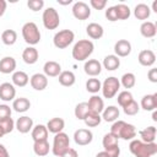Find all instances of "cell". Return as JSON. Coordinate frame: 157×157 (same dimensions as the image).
<instances>
[{"label": "cell", "instance_id": "obj_17", "mask_svg": "<svg viewBox=\"0 0 157 157\" xmlns=\"http://www.w3.org/2000/svg\"><path fill=\"white\" fill-rule=\"evenodd\" d=\"M137 60L142 66H152L156 61V54L150 49H144L139 53Z\"/></svg>", "mask_w": 157, "mask_h": 157}, {"label": "cell", "instance_id": "obj_47", "mask_svg": "<svg viewBox=\"0 0 157 157\" xmlns=\"http://www.w3.org/2000/svg\"><path fill=\"white\" fill-rule=\"evenodd\" d=\"M90 5L94 10H103L107 5V0H90Z\"/></svg>", "mask_w": 157, "mask_h": 157}, {"label": "cell", "instance_id": "obj_46", "mask_svg": "<svg viewBox=\"0 0 157 157\" xmlns=\"http://www.w3.org/2000/svg\"><path fill=\"white\" fill-rule=\"evenodd\" d=\"M105 18L110 22H114V21H118V16H117V11H115V7L114 6H110L105 10Z\"/></svg>", "mask_w": 157, "mask_h": 157}, {"label": "cell", "instance_id": "obj_24", "mask_svg": "<svg viewBox=\"0 0 157 157\" xmlns=\"http://www.w3.org/2000/svg\"><path fill=\"white\" fill-rule=\"evenodd\" d=\"M16 60L12 56H4L0 60V72L1 74H11L15 72Z\"/></svg>", "mask_w": 157, "mask_h": 157}, {"label": "cell", "instance_id": "obj_42", "mask_svg": "<svg viewBox=\"0 0 157 157\" xmlns=\"http://www.w3.org/2000/svg\"><path fill=\"white\" fill-rule=\"evenodd\" d=\"M123 110L126 115H136L140 110V104L132 99L130 103H128L125 107H123Z\"/></svg>", "mask_w": 157, "mask_h": 157}, {"label": "cell", "instance_id": "obj_13", "mask_svg": "<svg viewBox=\"0 0 157 157\" xmlns=\"http://www.w3.org/2000/svg\"><path fill=\"white\" fill-rule=\"evenodd\" d=\"M83 70H85L86 75H88L91 77H96L102 71V64L96 59H88L83 65Z\"/></svg>", "mask_w": 157, "mask_h": 157}, {"label": "cell", "instance_id": "obj_12", "mask_svg": "<svg viewBox=\"0 0 157 157\" xmlns=\"http://www.w3.org/2000/svg\"><path fill=\"white\" fill-rule=\"evenodd\" d=\"M29 83H31V86H32L33 90H36V91H43L48 86V77L44 74L37 72V74H34V75L31 76Z\"/></svg>", "mask_w": 157, "mask_h": 157}, {"label": "cell", "instance_id": "obj_28", "mask_svg": "<svg viewBox=\"0 0 157 157\" xmlns=\"http://www.w3.org/2000/svg\"><path fill=\"white\" fill-rule=\"evenodd\" d=\"M103 67L108 71H114L117 70L119 66H120V59L114 55V54H110V55H107L104 59H103V63H102Z\"/></svg>", "mask_w": 157, "mask_h": 157}, {"label": "cell", "instance_id": "obj_8", "mask_svg": "<svg viewBox=\"0 0 157 157\" xmlns=\"http://www.w3.org/2000/svg\"><path fill=\"white\" fill-rule=\"evenodd\" d=\"M42 21H43V26L47 29H56L60 23V17L54 7H48L43 11Z\"/></svg>", "mask_w": 157, "mask_h": 157}, {"label": "cell", "instance_id": "obj_35", "mask_svg": "<svg viewBox=\"0 0 157 157\" xmlns=\"http://www.w3.org/2000/svg\"><path fill=\"white\" fill-rule=\"evenodd\" d=\"M115 7V11H117V16H118V20H128L131 15V10L128 5L125 4H118V5H114Z\"/></svg>", "mask_w": 157, "mask_h": 157}, {"label": "cell", "instance_id": "obj_18", "mask_svg": "<svg viewBox=\"0 0 157 157\" xmlns=\"http://www.w3.org/2000/svg\"><path fill=\"white\" fill-rule=\"evenodd\" d=\"M140 107L144 110L147 112H152L156 110L157 108V93H152V94H146L141 98V103Z\"/></svg>", "mask_w": 157, "mask_h": 157}, {"label": "cell", "instance_id": "obj_29", "mask_svg": "<svg viewBox=\"0 0 157 157\" xmlns=\"http://www.w3.org/2000/svg\"><path fill=\"white\" fill-rule=\"evenodd\" d=\"M12 108L17 113H25V112H27L31 108V102L26 97L15 98L13 102H12Z\"/></svg>", "mask_w": 157, "mask_h": 157}, {"label": "cell", "instance_id": "obj_7", "mask_svg": "<svg viewBox=\"0 0 157 157\" xmlns=\"http://www.w3.org/2000/svg\"><path fill=\"white\" fill-rule=\"evenodd\" d=\"M119 88H120V81L114 76H109L103 81L101 91L104 98L110 99L118 93Z\"/></svg>", "mask_w": 157, "mask_h": 157}, {"label": "cell", "instance_id": "obj_1", "mask_svg": "<svg viewBox=\"0 0 157 157\" xmlns=\"http://www.w3.org/2000/svg\"><path fill=\"white\" fill-rule=\"evenodd\" d=\"M129 150L135 157H152L157 153V144H146L141 140L134 139L129 145Z\"/></svg>", "mask_w": 157, "mask_h": 157}, {"label": "cell", "instance_id": "obj_52", "mask_svg": "<svg viewBox=\"0 0 157 157\" xmlns=\"http://www.w3.org/2000/svg\"><path fill=\"white\" fill-rule=\"evenodd\" d=\"M6 6H7L6 1H5V0H0V17L5 13V11H6Z\"/></svg>", "mask_w": 157, "mask_h": 157}, {"label": "cell", "instance_id": "obj_53", "mask_svg": "<svg viewBox=\"0 0 157 157\" xmlns=\"http://www.w3.org/2000/svg\"><path fill=\"white\" fill-rule=\"evenodd\" d=\"M72 2V0H58L59 5H70Z\"/></svg>", "mask_w": 157, "mask_h": 157}, {"label": "cell", "instance_id": "obj_41", "mask_svg": "<svg viewBox=\"0 0 157 157\" xmlns=\"http://www.w3.org/2000/svg\"><path fill=\"white\" fill-rule=\"evenodd\" d=\"M102 145H103L104 150H105V148H108V147H112V146H117V145H119V139H118V137H115L113 134L108 132V134H105V135L103 136Z\"/></svg>", "mask_w": 157, "mask_h": 157}, {"label": "cell", "instance_id": "obj_22", "mask_svg": "<svg viewBox=\"0 0 157 157\" xmlns=\"http://www.w3.org/2000/svg\"><path fill=\"white\" fill-rule=\"evenodd\" d=\"M38 56H39L38 50H37L34 47H27V48H25L23 52H22V59H23V61H25L26 64H28V65L36 64L37 60H38Z\"/></svg>", "mask_w": 157, "mask_h": 157}, {"label": "cell", "instance_id": "obj_9", "mask_svg": "<svg viewBox=\"0 0 157 157\" xmlns=\"http://www.w3.org/2000/svg\"><path fill=\"white\" fill-rule=\"evenodd\" d=\"M72 15L76 20H80V21H85L87 20L90 16H91V9L90 6L83 2V1H76L74 5H72Z\"/></svg>", "mask_w": 157, "mask_h": 157}, {"label": "cell", "instance_id": "obj_57", "mask_svg": "<svg viewBox=\"0 0 157 157\" xmlns=\"http://www.w3.org/2000/svg\"><path fill=\"white\" fill-rule=\"evenodd\" d=\"M5 135V131H4V128L1 126V124H0V137H2Z\"/></svg>", "mask_w": 157, "mask_h": 157}, {"label": "cell", "instance_id": "obj_36", "mask_svg": "<svg viewBox=\"0 0 157 157\" xmlns=\"http://www.w3.org/2000/svg\"><path fill=\"white\" fill-rule=\"evenodd\" d=\"M101 88H102V82L98 78L91 77V78H88L86 81V90H87V92H90L92 94H96V93H98L101 91Z\"/></svg>", "mask_w": 157, "mask_h": 157}, {"label": "cell", "instance_id": "obj_56", "mask_svg": "<svg viewBox=\"0 0 157 157\" xmlns=\"http://www.w3.org/2000/svg\"><path fill=\"white\" fill-rule=\"evenodd\" d=\"M152 10H153L155 12H157V1H153V4H152Z\"/></svg>", "mask_w": 157, "mask_h": 157}, {"label": "cell", "instance_id": "obj_48", "mask_svg": "<svg viewBox=\"0 0 157 157\" xmlns=\"http://www.w3.org/2000/svg\"><path fill=\"white\" fill-rule=\"evenodd\" d=\"M104 151L107 152L108 157H119V155H120V147H119V145L108 147V148H105Z\"/></svg>", "mask_w": 157, "mask_h": 157}, {"label": "cell", "instance_id": "obj_39", "mask_svg": "<svg viewBox=\"0 0 157 157\" xmlns=\"http://www.w3.org/2000/svg\"><path fill=\"white\" fill-rule=\"evenodd\" d=\"M83 121H85L86 126H88V128H94V126H97V125L101 124L102 118H101V114H96V113L90 112V113L86 115V118L83 119Z\"/></svg>", "mask_w": 157, "mask_h": 157}, {"label": "cell", "instance_id": "obj_11", "mask_svg": "<svg viewBox=\"0 0 157 157\" xmlns=\"http://www.w3.org/2000/svg\"><path fill=\"white\" fill-rule=\"evenodd\" d=\"M16 96V88L12 83L10 82H4L0 85V99L4 102H10L13 101Z\"/></svg>", "mask_w": 157, "mask_h": 157}, {"label": "cell", "instance_id": "obj_45", "mask_svg": "<svg viewBox=\"0 0 157 157\" xmlns=\"http://www.w3.org/2000/svg\"><path fill=\"white\" fill-rule=\"evenodd\" d=\"M0 124H1V126L4 128L5 134H10V132L15 129V121L12 120V118H7V119H5L4 121H1Z\"/></svg>", "mask_w": 157, "mask_h": 157}, {"label": "cell", "instance_id": "obj_19", "mask_svg": "<svg viewBox=\"0 0 157 157\" xmlns=\"http://www.w3.org/2000/svg\"><path fill=\"white\" fill-rule=\"evenodd\" d=\"M87 105H88L90 112L96 113V114H101V113L103 112V109H104V101H103V98H101L99 96L93 94V96L88 99Z\"/></svg>", "mask_w": 157, "mask_h": 157}, {"label": "cell", "instance_id": "obj_54", "mask_svg": "<svg viewBox=\"0 0 157 157\" xmlns=\"http://www.w3.org/2000/svg\"><path fill=\"white\" fill-rule=\"evenodd\" d=\"M96 157H108V155H107L105 151H102V152H98V153L96 155Z\"/></svg>", "mask_w": 157, "mask_h": 157}, {"label": "cell", "instance_id": "obj_40", "mask_svg": "<svg viewBox=\"0 0 157 157\" xmlns=\"http://www.w3.org/2000/svg\"><path fill=\"white\" fill-rule=\"evenodd\" d=\"M134 98H132V94H131V92L130 91H121L119 94H118V98H117V102H118V104L123 108V107H125L128 103H130L131 101H132Z\"/></svg>", "mask_w": 157, "mask_h": 157}, {"label": "cell", "instance_id": "obj_27", "mask_svg": "<svg viewBox=\"0 0 157 157\" xmlns=\"http://www.w3.org/2000/svg\"><path fill=\"white\" fill-rule=\"evenodd\" d=\"M58 80H59V83L64 87H71L75 82H76V76L72 71H69V70H65V71H61L60 75L58 76Z\"/></svg>", "mask_w": 157, "mask_h": 157}, {"label": "cell", "instance_id": "obj_44", "mask_svg": "<svg viewBox=\"0 0 157 157\" xmlns=\"http://www.w3.org/2000/svg\"><path fill=\"white\" fill-rule=\"evenodd\" d=\"M11 108L7 104H0V123L4 121L7 118H11Z\"/></svg>", "mask_w": 157, "mask_h": 157}, {"label": "cell", "instance_id": "obj_34", "mask_svg": "<svg viewBox=\"0 0 157 157\" xmlns=\"http://www.w3.org/2000/svg\"><path fill=\"white\" fill-rule=\"evenodd\" d=\"M1 40L5 45H13L17 40V33L13 29H5L1 33Z\"/></svg>", "mask_w": 157, "mask_h": 157}, {"label": "cell", "instance_id": "obj_50", "mask_svg": "<svg viewBox=\"0 0 157 157\" xmlns=\"http://www.w3.org/2000/svg\"><path fill=\"white\" fill-rule=\"evenodd\" d=\"M60 157H78V153H77V151L75 150V148H69V150H66Z\"/></svg>", "mask_w": 157, "mask_h": 157}, {"label": "cell", "instance_id": "obj_4", "mask_svg": "<svg viewBox=\"0 0 157 157\" xmlns=\"http://www.w3.org/2000/svg\"><path fill=\"white\" fill-rule=\"evenodd\" d=\"M22 37L29 47H33L40 40V32L38 26L34 22H26L22 26Z\"/></svg>", "mask_w": 157, "mask_h": 157}, {"label": "cell", "instance_id": "obj_51", "mask_svg": "<svg viewBox=\"0 0 157 157\" xmlns=\"http://www.w3.org/2000/svg\"><path fill=\"white\" fill-rule=\"evenodd\" d=\"M0 157H10L7 148L2 144H0Z\"/></svg>", "mask_w": 157, "mask_h": 157}, {"label": "cell", "instance_id": "obj_37", "mask_svg": "<svg viewBox=\"0 0 157 157\" xmlns=\"http://www.w3.org/2000/svg\"><path fill=\"white\" fill-rule=\"evenodd\" d=\"M88 113H90V109H88L87 102H81V103L76 104L75 110H74V114H75V117L78 120H83Z\"/></svg>", "mask_w": 157, "mask_h": 157}, {"label": "cell", "instance_id": "obj_30", "mask_svg": "<svg viewBox=\"0 0 157 157\" xmlns=\"http://www.w3.org/2000/svg\"><path fill=\"white\" fill-rule=\"evenodd\" d=\"M151 15V9L148 5L146 4H137L134 9V16L137 18V20H147Z\"/></svg>", "mask_w": 157, "mask_h": 157}, {"label": "cell", "instance_id": "obj_3", "mask_svg": "<svg viewBox=\"0 0 157 157\" xmlns=\"http://www.w3.org/2000/svg\"><path fill=\"white\" fill-rule=\"evenodd\" d=\"M94 44L90 39H81L75 43L71 50V55L76 61H85L93 53Z\"/></svg>", "mask_w": 157, "mask_h": 157}, {"label": "cell", "instance_id": "obj_26", "mask_svg": "<svg viewBox=\"0 0 157 157\" xmlns=\"http://www.w3.org/2000/svg\"><path fill=\"white\" fill-rule=\"evenodd\" d=\"M86 33L92 39H99V38L103 37L104 29H103V27L99 23L92 22V23H88V26L86 27Z\"/></svg>", "mask_w": 157, "mask_h": 157}, {"label": "cell", "instance_id": "obj_38", "mask_svg": "<svg viewBox=\"0 0 157 157\" xmlns=\"http://www.w3.org/2000/svg\"><path fill=\"white\" fill-rule=\"evenodd\" d=\"M120 81V85L124 87V88H132L136 83V77L132 72H126L121 76V78L119 80Z\"/></svg>", "mask_w": 157, "mask_h": 157}, {"label": "cell", "instance_id": "obj_23", "mask_svg": "<svg viewBox=\"0 0 157 157\" xmlns=\"http://www.w3.org/2000/svg\"><path fill=\"white\" fill-rule=\"evenodd\" d=\"M47 129H48V132H52V134H58V132H61L63 129L65 128V121L63 118H52L48 123H47Z\"/></svg>", "mask_w": 157, "mask_h": 157}, {"label": "cell", "instance_id": "obj_15", "mask_svg": "<svg viewBox=\"0 0 157 157\" xmlns=\"http://www.w3.org/2000/svg\"><path fill=\"white\" fill-rule=\"evenodd\" d=\"M15 128L17 129L18 132L21 134H27L32 130L33 128V119L27 117V115H23V117H20L16 123H15Z\"/></svg>", "mask_w": 157, "mask_h": 157}, {"label": "cell", "instance_id": "obj_25", "mask_svg": "<svg viewBox=\"0 0 157 157\" xmlns=\"http://www.w3.org/2000/svg\"><path fill=\"white\" fill-rule=\"evenodd\" d=\"M140 33L145 38H153L157 33V27L151 21H145L140 26Z\"/></svg>", "mask_w": 157, "mask_h": 157}, {"label": "cell", "instance_id": "obj_20", "mask_svg": "<svg viewBox=\"0 0 157 157\" xmlns=\"http://www.w3.org/2000/svg\"><path fill=\"white\" fill-rule=\"evenodd\" d=\"M119 114H120L119 108H117L115 105H108L107 108L103 109L101 118L107 123H114L115 120H118Z\"/></svg>", "mask_w": 157, "mask_h": 157}, {"label": "cell", "instance_id": "obj_2", "mask_svg": "<svg viewBox=\"0 0 157 157\" xmlns=\"http://www.w3.org/2000/svg\"><path fill=\"white\" fill-rule=\"evenodd\" d=\"M110 134L118 139L123 140H134L136 136V128L132 124L125 123L124 120H115L110 128Z\"/></svg>", "mask_w": 157, "mask_h": 157}, {"label": "cell", "instance_id": "obj_6", "mask_svg": "<svg viewBox=\"0 0 157 157\" xmlns=\"http://www.w3.org/2000/svg\"><path fill=\"white\" fill-rule=\"evenodd\" d=\"M75 39V33L71 29H63L54 34L53 43L58 49H65L67 48Z\"/></svg>", "mask_w": 157, "mask_h": 157}, {"label": "cell", "instance_id": "obj_21", "mask_svg": "<svg viewBox=\"0 0 157 157\" xmlns=\"http://www.w3.org/2000/svg\"><path fill=\"white\" fill-rule=\"evenodd\" d=\"M31 135H32V139L33 141H44V140H48V129L45 125L43 124H38L36 126L32 128L31 130Z\"/></svg>", "mask_w": 157, "mask_h": 157}, {"label": "cell", "instance_id": "obj_16", "mask_svg": "<svg viewBox=\"0 0 157 157\" xmlns=\"http://www.w3.org/2000/svg\"><path fill=\"white\" fill-rule=\"evenodd\" d=\"M43 71L47 77H58L61 72V65L54 60H49L44 64Z\"/></svg>", "mask_w": 157, "mask_h": 157}, {"label": "cell", "instance_id": "obj_10", "mask_svg": "<svg viewBox=\"0 0 157 157\" xmlns=\"http://www.w3.org/2000/svg\"><path fill=\"white\" fill-rule=\"evenodd\" d=\"M93 140V134L88 129H78L74 132V141L78 146H86Z\"/></svg>", "mask_w": 157, "mask_h": 157}, {"label": "cell", "instance_id": "obj_14", "mask_svg": "<svg viewBox=\"0 0 157 157\" xmlns=\"http://www.w3.org/2000/svg\"><path fill=\"white\" fill-rule=\"evenodd\" d=\"M114 52L118 58H124L128 56L131 53V43L126 39H119L115 44H114Z\"/></svg>", "mask_w": 157, "mask_h": 157}, {"label": "cell", "instance_id": "obj_55", "mask_svg": "<svg viewBox=\"0 0 157 157\" xmlns=\"http://www.w3.org/2000/svg\"><path fill=\"white\" fill-rule=\"evenodd\" d=\"M153 113H152V120L153 121H157V112L156 110H152Z\"/></svg>", "mask_w": 157, "mask_h": 157}, {"label": "cell", "instance_id": "obj_5", "mask_svg": "<svg viewBox=\"0 0 157 157\" xmlns=\"http://www.w3.org/2000/svg\"><path fill=\"white\" fill-rule=\"evenodd\" d=\"M70 148V139L69 135L65 132H58L54 136L53 140V146H52V152L54 156L60 157L66 150Z\"/></svg>", "mask_w": 157, "mask_h": 157}, {"label": "cell", "instance_id": "obj_31", "mask_svg": "<svg viewBox=\"0 0 157 157\" xmlns=\"http://www.w3.org/2000/svg\"><path fill=\"white\" fill-rule=\"evenodd\" d=\"M139 134H140L141 141H144V142H146V144L155 142V140H156V128H155L153 125L147 126V128L140 130Z\"/></svg>", "mask_w": 157, "mask_h": 157}, {"label": "cell", "instance_id": "obj_33", "mask_svg": "<svg viewBox=\"0 0 157 157\" xmlns=\"http://www.w3.org/2000/svg\"><path fill=\"white\" fill-rule=\"evenodd\" d=\"M29 82V77L25 71H15L12 74V85L17 87H25Z\"/></svg>", "mask_w": 157, "mask_h": 157}, {"label": "cell", "instance_id": "obj_43", "mask_svg": "<svg viewBox=\"0 0 157 157\" xmlns=\"http://www.w3.org/2000/svg\"><path fill=\"white\" fill-rule=\"evenodd\" d=\"M27 6H28L29 10L37 12V11H39V10L43 9L44 1H43V0H28V1H27Z\"/></svg>", "mask_w": 157, "mask_h": 157}, {"label": "cell", "instance_id": "obj_49", "mask_svg": "<svg viewBox=\"0 0 157 157\" xmlns=\"http://www.w3.org/2000/svg\"><path fill=\"white\" fill-rule=\"evenodd\" d=\"M147 78H148L152 83H156V82H157V69H156V67L150 69V71L147 72Z\"/></svg>", "mask_w": 157, "mask_h": 157}, {"label": "cell", "instance_id": "obj_32", "mask_svg": "<svg viewBox=\"0 0 157 157\" xmlns=\"http://www.w3.org/2000/svg\"><path fill=\"white\" fill-rule=\"evenodd\" d=\"M50 151V145L48 142V140H44V141H36L33 144V152L39 156V157H44L49 153Z\"/></svg>", "mask_w": 157, "mask_h": 157}]
</instances>
